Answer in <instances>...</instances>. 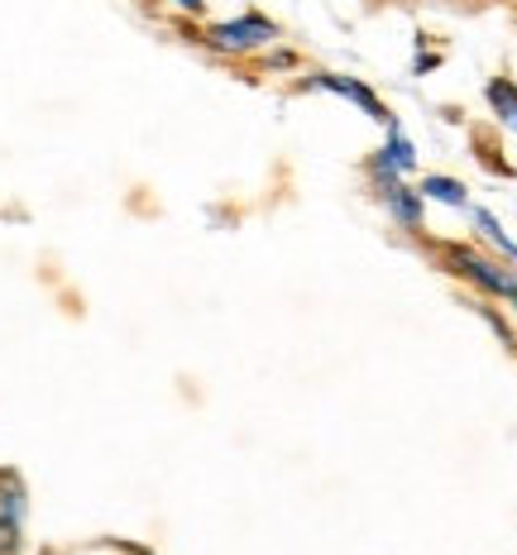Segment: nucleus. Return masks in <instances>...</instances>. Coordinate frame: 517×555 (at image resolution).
<instances>
[{
    "label": "nucleus",
    "instance_id": "nucleus-1",
    "mask_svg": "<svg viewBox=\"0 0 517 555\" xmlns=\"http://www.w3.org/2000/svg\"><path fill=\"white\" fill-rule=\"evenodd\" d=\"M427 254L436 259V269L460 278V283L469 287L475 297H489V302H503L517 311V269L513 263H503L499 254L479 249V245H465V240H422Z\"/></svg>",
    "mask_w": 517,
    "mask_h": 555
},
{
    "label": "nucleus",
    "instance_id": "nucleus-2",
    "mask_svg": "<svg viewBox=\"0 0 517 555\" xmlns=\"http://www.w3.org/2000/svg\"><path fill=\"white\" fill-rule=\"evenodd\" d=\"M192 43H202L206 53L225 57V63H245V57H259L269 43L283 39V29L273 25L263 10H245V15H230V20H206V25L188 29Z\"/></svg>",
    "mask_w": 517,
    "mask_h": 555
},
{
    "label": "nucleus",
    "instance_id": "nucleus-3",
    "mask_svg": "<svg viewBox=\"0 0 517 555\" xmlns=\"http://www.w3.org/2000/svg\"><path fill=\"white\" fill-rule=\"evenodd\" d=\"M302 96H336V101H350L354 111H364L374 125H384V130H393L398 125V115H393V106H388L378 91L364 82V77H350V73H302L293 82Z\"/></svg>",
    "mask_w": 517,
    "mask_h": 555
},
{
    "label": "nucleus",
    "instance_id": "nucleus-4",
    "mask_svg": "<svg viewBox=\"0 0 517 555\" xmlns=\"http://www.w3.org/2000/svg\"><path fill=\"white\" fill-rule=\"evenodd\" d=\"M374 202L384 206V216L393 221L408 240H427V196L417 192L412 178H398V182H374Z\"/></svg>",
    "mask_w": 517,
    "mask_h": 555
},
{
    "label": "nucleus",
    "instance_id": "nucleus-5",
    "mask_svg": "<svg viewBox=\"0 0 517 555\" xmlns=\"http://www.w3.org/2000/svg\"><path fill=\"white\" fill-rule=\"evenodd\" d=\"M364 178L374 182H398V178H417V144H412V134L393 125V130H384V144L370 149V158H364Z\"/></svg>",
    "mask_w": 517,
    "mask_h": 555
},
{
    "label": "nucleus",
    "instance_id": "nucleus-6",
    "mask_svg": "<svg viewBox=\"0 0 517 555\" xmlns=\"http://www.w3.org/2000/svg\"><path fill=\"white\" fill-rule=\"evenodd\" d=\"M417 192L427 196V206H445V211H469V188L451 172H427L417 178Z\"/></svg>",
    "mask_w": 517,
    "mask_h": 555
},
{
    "label": "nucleus",
    "instance_id": "nucleus-7",
    "mask_svg": "<svg viewBox=\"0 0 517 555\" xmlns=\"http://www.w3.org/2000/svg\"><path fill=\"white\" fill-rule=\"evenodd\" d=\"M469 216H475V230H479V240H484V249L499 254L503 263H513V269H517V240L503 230L499 216H493L489 206H469Z\"/></svg>",
    "mask_w": 517,
    "mask_h": 555
},
{
    "label": "nucleus",
    "instance_id": "nucleus-8",
    "mask_svg": "<svg viewBox=\"0 0 517 555\" xmlns=\"http://www.w3.org/2000/svg\"><path fill=\"white\" fill-rule=\"evenodd\" d=\"M484 106L493 115V125H503L508 134H517V82L513 77H489L484 82Z\"/></svg>",
    "mask_w": 517,
    "mask_h": 555
},
{
    "label": "nucleus",
    "instance_id": "nucleus-9",
    "mask_svg": "<svg viewBox=\"0 0 517 555\" xmlns=\"http://www.w3.org/2000/svg\"><path fill=\"white\" fill-rule=\"evenodd\" d=\"M255 67L263 77H293V73H302V53L287 49V43H269V49L255 57Z\"/></svg>",
    "mask_w": 517,
    "mask_h": 555
},
{
    "label": "nucleus",
    "instance_id": "nucleus-10",
    "mask_svg": "<svg viewBox=\"0 0 517 555\" xmlns=\"http://www.w3.org/2000/svg\"><path fill=\"white\" fill-rule=\"evenodd\" d=\"M469 311H475V317H479V321H484V326H489V331H493V335H499V340H503V345H508V350L517 354V331L508 326V317H503V311H499V307H493V302H489V297H469Z\"/></svg>",
    "mask_w": 517,
    "mask_h": 555
},
{
    "label": "nucleus",
    "instance_id": "nucleus-11",
    "mask_svg": "<svg viewBox=\"0 0 517 555\" xmlns=\"http://www.w3.org/2000/svg\"><path fill=\"white\" fill-rule=\"evenodd\" d=\"M25 527H29V517L0 513V555H25Z\"/></svg>",
    "mask_w": 517,
    "mask_h": 555
},
{
    "label": "nucleus",
    "instance_id": "nucleus-12",
    "mask_svg": "<svg viewBox=\"0 0 517 555\" xmlns=\"http://www.w3.org/2000/svg\"><path fill=\"white\" fill-rule=\"evenodd\" d=\"M475 158H479V164H484L489 172H499V178H517V168L499 154V144H493V139H484V134H475Z\"/></svg>",
    "mask_w": 517,
    "mask_h": 555
},
{
    "label": "nucleus",
    "instance_id": "nucleus-13",
    "mask_svg": "<svg viewBox=\"0 0 517 555\" xmlns=\"http://www.w3.org/2000/svg\"><path fill=\"white\" fill-rule=\"evenodd\" d=\"M178 15H188V20H206V0H168Z\"/></svg>",
    "mask_w": 517,
    "mask_h": 555
},
{
    "label": "nucleus",
    "instance_id": "nucleus-14",
    "mask_svg": "<svg viewBox=\"0 0 517 555\" xmlns=\"http://www.w3.org/2000/svg\"><path fill=\"white\" fill-rule=\"evenodd\" d=\"M445 57L441 53H417V63H412V77H427V73H436Z\"/></svg>",
    "mask_w": 517,
    "mask_h": 555
},
{
    "label": "nucleus",
    "instance_id": "nucleus-15",
    "mask_svg": "<svg viewBox=\"0 0 517 555\" xmlns=\"http://www.w3.org/2000/svg\"><path fill=\"white\" fill-rule=\"evenodd\" d=\"M106 546H111V551H120V555H158L154 546H140V541H120V537H111Z\"/></svg>",
    "mask_w": 517,
    "mask_h": 555
},
{
    "label": "nucleus",
    "instance_id": "nucleus-16",
    "mask_svg": "<svg viewBox=\"0 0 517 555\" xmlns=\"http://www.w3.org/2000/svg\"><path fill=\"white\" fill-rule=\"evenodd\" d=\"M39 555H63V551H53V546H43V551H39Z\"/></svg>",
    "mask_w": 517,
    "mask_h": 555
}]
</instances>
